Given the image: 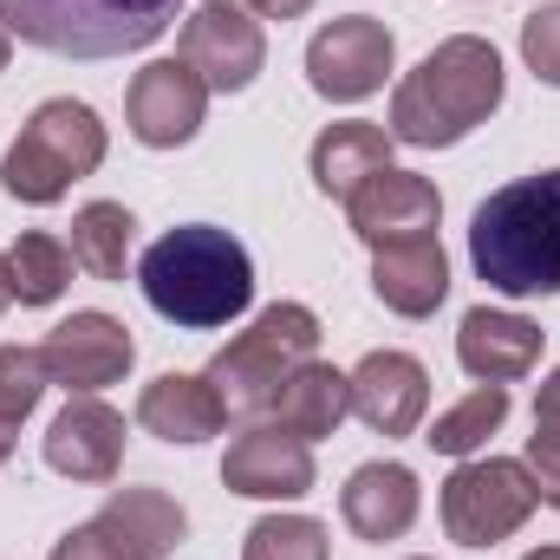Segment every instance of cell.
Returning a JSON list of instances; mask_svg holds the SVG:
<instances>
[{"mask_svg":"<svg viewBox=\"0 0 560 560\" xmlns=\"http://www.w3.org/2000/svg\"><path fill=\"white\" fill-rule=\"evenodd\" d=\"M138 287L156 319H170L183 332H215L255 306V261L229 229L183 222L143 248Z\"/></svg>","mask_w":560,"mask_h":560,"instance_id":"6da1fadb","label":"cell"},{"mask_svg":"<svg viewBox=\"0 0 560 560\" xmlns=\"http://www.w3.org/2000/svg\"><path fill=\"white\" fill-rule=\"evenodd\" d=\"M502 92H509L502 52L476 33H456L436 52H423L418 72L398 79L385 131L392 143H411V150H450L502 112Z\"/></svg>","mask_w":560,"mask_h":560,"instance_id":"7a4b0ae2","label":"cell"},{"mask_svg":"<svg viewBox=\"0 0 560 560\" xmlns=\"http://www.w3.org/2000/svg\"><path fill=\"white\" fill-rule=\"evenodd\" d=\"M469 261L502 300L560 293V170L502 183L469 215Z\"/></svg>","mask_w":560,"mask_h":560,"instance_id":"3957f363","label":"cell"},{"mask_svg":"<svg viewBox=\"0 0 560 560\" xmlns=\"http://www.w3.org/2000/svg\"><path fill=\"white\" fill-rule=\"evenodd\" d=\"M183 0H0V26L52 59H125L176 26Z\"/></svg>","mask_w":560,"mask_h":560,"instance_id":"277c9868","label":"cell"},{"mask_svg":"<svg viewBox=\"0 0 560 560\" xmlns=\"http://www.w3.org/2000/svg\"><path fill=\"white\" fill-rule=\"evenodd\" d=\"M319 352V313L300 306V300H275L268 313H255V326L242 339H229L215 359H209V392L222 405V418H275L280 385Z\"/></svg>","mask_w":560,"mask_h":560,"instance_id":"5b68a950","label":"cell"},{"mask_svg":"<svg viewBox=\"0 0 560 560\" xmlns=\"http://www.w3.org/2000/svg\"><path fill=\"white\" fill-rule=\"evenodd\" d=\"M105 125H98V112L92 105H79V98H46L26 125H20V138L7 150V163H0V189L13 196V202H33V209H46V202H59L79 176H92L98 163H105Z\"/></svg>","mask_w":560,"mask_h":560,"instance_id":"8992f818","label":"cell"},{"mask_svg":"<svg viewBox=\"0 0 560 560\" xmlns=\"http://www.w3.org/2000/svg\"><path fill=\"white\" fill-rule=\"evenodd\" d=\"M541 509L528 463L515 456H463L443 482V528L456 548H495Z\"/></svg>","mask_w":560,"mask_h":560,"instance_id":"52a82bcc","label":"cell"},{"mask_svg":"<svg viewBox=\"0 0 560 560\" xmlns=\"http://www.w3.org/2000/svg\"><path fill=\"white\" fill-rule=\"evenodd\" d=\"M176 59L209 85V98L222 92H248L255 79H261V66H268V33H261V20L242 7V0H202L189 20H183V33H176Z\"/></svg>","mask_w":560,"mask_h":560,"instance_id":"ba28073f","label":"cell"},{"mask_svg":"<svg viewBox=\"0 0 560 560\" xmlns=\"http://www.w3.org/2000/svg\"><path fill=\"white\" fill-rule=\"evenodd\" d=\"M392 59H398L392 26L372 20V13H346V20H326V26L313 33V46H306V79H313L319 98L359 105V98H372V92L385 85Z\"/></svg>","mask_w":560,"mask_h":560,"instance_id":"9c48e42d","label":"cell"},{"mask_svg":"<svg viewBox=\"0 0 560 560\" xmlns=\"http://www.w3.org/2000/svg\"><path fill=\"white\" fill-rule=\"evenodd\" d=\"M39 352H46L52 385H66L72 398H98L105 385H118V378L131 372L138 339H131L125 319H112V313H98V306H79L72 319H59V326L46 332Z\"/></svg>","mask_w":560,"mask_h":560,"instance_id":"30bf717a","label":"cell"},{"mask_svg":"<svg viewBox=\"0 0 560 560\" xmlns=\"http://www.w3.org/2000/svg\"><path fill=\"white\" fill-rule=\"evenodd\" d=\"M222 482H229V495H248V502H300L313 489V443H300L275 418L242 423L229 436Z\"/></svg>","mask_w":560,"mask_h":560,"instance_id":"8fae6325","label":"cell"},{"mask_svg":"<svg viewBox=\"0 0 560 560\" xmlns=\"http://www.w3.org/2000/svg\"><path fill=\"white\" fill-rule=\"evenodd\" d=\"M346 222H352V235L378 255V248H392V242H423V235H436L443 196H436L430 176L392 163V170L365 176V183L346 196Z\"/></svg>","mask_w":560,"mask_h":560,"instance_id":"7c38bea8","label":"cell"},{"mask_svg":"<svg viewBox=\"0 0 560 560\" xmlns=\"http://www.w3.org/2000/svg\"><path fill=\"white\" fill-rule=\"evenodd\" d=\"M209 118V85L183 66V59H150L131 92H125V125L143 150H176L202 131Z\"/></svg>","mask_w":560,"mask_h":560,"instance_id":"4fadbf2b","label":"cell"},{"mask_svg":"<svg viewBox=\"0 0 560 560\" xmlns=\"http://www.w3.org/2000/svg\"><path fill=\"white\" fill-rule=\"evenodd\" d=\"M346 378H352V418L378 436H411L430 411V372L411 352H365Z\"/></svg>","mask_w":560,"mask_h":560,"instance_id":"5bb4252c","label":"cell"},{"mask_svg":"<svg viewBox=\"0 0 560 560\" xmlns=\"http://www.w3.org/2000/svg\"><path fill=\"white\" fill-rule=\"evenodd\" d=\"M125 463V418L105 398H72L46 423V469L66 482H112Z\"/></svg>","mask_w":560,"mask_h":560,"instance_id":"9a60e30c","label":"cell"},{"mask_svg":"<svg viewBox=\"0 0 560 560\" xmlns=\"http://www.w3.org/2000/svg\"><path fill=\"white\" fill-rule=\"evenodd\" d=\"M541 326L509 306H469L456 326V359L476 385H515L541 365Z\"/></svg>","mask_w":560,"mask_h":560,"instance_id":"2e32d148","label":"cell"},{"mask_svg":"<svg viewBox=\"0 0 560 560\" xmlns=\"http://www.w3.org/2000/svg\"><path fill=\"white\" fill-rule=\"evenodd\" d=\"M418 476L405 463H359L339 489V515L359 541H398L418 522Z\"/></svg>","mask_w":560,"mask_h":560,"instance_id":"e0dca14e","label":"cell"},{"mask_svg":"<svg viewBox=\"0 0 560 560\" xmlns=\"http://www.w3.org/2000/svg\"><path fill=\"white\" fill-rule=\"evenodd\" d=\"M372 293H378L392 313H405V319H430V313L450 300V255H443V242L423 235V242H392V248H378V255H372Z\"/></svg>","mask_w":560,"mask_h":560,"instance_id":"ac0fdd59","label":"cell"},{"mask_svg":"<svg viewBox=\"0 0 560 560\" xmlns=\"http://www.w3.org/2000/svg\"><path fill=\"white\" fill-rule=\"evenodd\" d=\"M92 522H98L131 560H170L183 548V535H189L183 502H170L163 489H112Z\"/></svg>","mask_w":560,"mask_h":560,"instance_id":"d6986e66","label":"cell"},{"mask_svg":"<svg viewBox=\"0 0 560 560\" xmlns=\"http://www.w3.org/2000/svg\"><path fill=\"white\" fill-rule=\"evenodd\" d=\"M313 183H319V196H332V202H346L365 176H378V170H392V131L385 125H365V118H339V125H326L319 138H313Z\"/></svg>","mask_w":560,"mask_h":560,"instance_id":"ffe728a7","label":"cell"},{"mask_svg":"<svg viewBox=\"0 0 560 560\" xmlns=\"http://www.w3.org/2000/svg\"><path fill=\"white\" fill-rule=\"evenodd\" d=\"M138 423L163 443H209L222 430V405L209 392V378H189V372H163L138 392Z\"/></svg>","mask_w":560,"mask_h":560,"instance_id":"44dd1931","label":"cell"},{"mask_svg":"<svg viewBox=\"0 0 560 560\" xmlns=\"http://www.w3.org/2000/svg\"><path fill=\"white\" fill-rule=\"evenodd\" d=\"M346 418H352V378L332 372L326 359H306V365L280 385V398H275V423L280 430H293L300 443L332 436Z\"/></svg>","mask_w":560,"mask_h":560,"instance_id":"7402d4cb","label":"cell"},{"mask_svg":"<svg viewBox=\"0 0 560 560\" xmlns=\"http://www.w3.org/2000/svg\"><path fill=\"white\" fill-rule=\"evenodd\" d=\"M131 235H138V222H131L125 202H85L72 215V242L66 248H72V261L92 280H125V268H131Z\"/></svg>","mask_w":560,"mask_h":560,"instance_id":"603a6c76","label":"cell"},{"mask_svg":"<svg viewBox=\"0 0 560 560\" xmlns=\"http://www.w3.org/2000/svg\"><path fill=\"white\" fill-rule=\"evenodd\" d=\"M72 268H79L72 248H66L59 235H46V229H26V235L7 248V287H13L20 306H52V300L66 293Z\"/></svg>","mask_w":560,"mask_h":560,"instance_id":"cb8c5ba5","label":"cell"},{"mask_svg":"<svg viewBox=\"0 0 560 560\" xmlns=\"http://www.w3.org/2000/svg\"><path fill=\"white\" fill-rule=\"evenodd\" d=\"M502 423H509V385H476L469 398H456L443 418L423 430V443H430L436 456H456V463H463V456H476Z\"/></svg>","mask_w":560,"mask_h":560,"instance_id":"d4e9b609","label":"cell"},{"mask_svg":"<svg viewBox=\"0 0 560 560\" xmlns=\"http://www.w3.org/2000/svg\"><path fill=\"white\" fill-rule=\"evenodd\" d=\"M242 560H332V541L313 515H261L242 541Z\"/></svg>","mask_w":560,"mask_h":560,"instance_id":"484cf974","label":"cell"},{"mask_svg":"<svg viewBox=\"0 0 560 560\" xmlns=\"http://www.w3.org/2000/svg\"><path fill=\"white\" fill-rule=\"evenodd\" d=\"M52 372H46V352L39 346H0V418L7 423H26L39 411Z\"/></svg>","mask_w":560,"mask_h":560,"instance_id":"4316f807","label":"cell"},{"mask_svg":"<svg viewBox=\"0 0 560 560\" xmlns=\"http://www.w3.org/2000/svg\"><path fill=\"white\" fill-rule=\"evenodd\" d=\"M522 59L541 85L560 92V7H541V13L522 20Z\"/></svg>","mask_w":560,"mask_h":560,"instance_id":"83f0119b","label":"cell"},{"mask_svg":"<svg viewBox=\"0 0 560 560\" xmlns=\"http://www.w3.org/2000/svg\"><path fill=\"white\" fill-rule=\"evenodd\" d=\"M522 463H528V476H535V495H541L548 509H560V430H535Z\"/></svg>","mask_w":560,"mask_h":560,"instance_id":"f1b7e54d","label":"cell"},{"mask_svg":"<svg viewBox=\"0 0 560 560\" xmlns=\"http://www.w3.org/2000/svg\"><path fill=\"white\" fill-rule=\"evenodd\" d=\"M46 560H131V555H125V548H118V541H112V535H105L98 522H85V528L59 535V541H52V555H46Z\"/></svg>","mask_w":560,"mask_h":560,"instance_id":"f546056e","label":"cell"},{"mask_svg":"<svg viewBox=\"0 0 560 560\" xmlns=\"http://www.w3.org/2000/svg\"><path fill=\"white\" fill-rule=\"evenodd\" d=\"M535 430H560V365L541 378V392H535Z\"/></svg>","mask_w":560,"mask_h":560,"instance_id":"4dcf8cb0","label":"cell"},{"mask_svg":"<svg viewBox=\"0 0 560 560\" xmlns=\"http://www.w3.org/2000/svg\"><path fill=\"white\" fill-rule=\"evenodd\" d=\"M242 7H248L255 20H300L313 0H242Z\"/></svg>","mask_w":560,"mask_h":560,"instance_id":"1f68e13d","label":"cell"},{"mask_svg":"<svg viewBox=\"0 0 560 560\" xmlns=\"http://www.w3.org/2000/svg\"><path fill=\"white\" fill-rule=\"evenodd\" d=\"M13 443H20V423H7V418H0V463L13 456Z\"/></svg>","mask_w":560,"mask_h":560,"instance_id":"d6a6232c","label":"cell"},{"mask_svg":"<svg viewBox=\"0 0 560 560\" xmlns=\"http://www.w3.org/2000/svg\"><path fill=\"white\" fill-rule=\"evenodd\" d=\"M7 300H13V287H7V255H0V313H7Z\"/></svg>","mask_w":560,"mask_h":560,"instance_id":"836d02e7","label":"cell"},{"mask_svg":"<svg viewBox=\"0 0 560 560\" xmlns=\"http://www.w3.org/2000/svg\"><path fill=\"white\" fill-rule=\"evenodd\" d=\"M7 52H13V33L0 26V72H7Z\"/></svg>","mask_w":560,"mask_h":560,"instance_id":"e575fe53","label":"cell"},{"mask_svg":"<svg viewBox=\"0 0 560 560\" xmlns=\"http://www.w3.org/2000/svg\"><path fill=\"white\" fill-rule=\"evenodd\" d=\"M522 560H560V548H535V555H522Z\"/></svg>","mask_w":560,"mask_h":560,"instance_id":"d590c367","label":"cell"},{"mask_svg":"<svg viewBox=\"0 0 560 560\" xmlns=\"http://www.w3.org/2000/svg\"><path fill=\"white\" fill-rule=\"evenodd\" d=\"M411 560H423V555H411Z\"/></svg>","mask_w":560,"mask_h":560,"instance_id":"8d00e7d4","label":"cell"}]
</instances>
